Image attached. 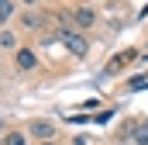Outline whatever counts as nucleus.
<instances>
[{"instance_id":"1","label":"nucleus","mask_w":148,"mask_h":145,"mask_svg":"<svg viewBox=\"0 0 148 145\" xmlns=\"http://www.w3.org/2000/svg\"><path fill=\"white\" fill-rule=\"evenodd\" d=\"M62 17H69L76 28H90V24L97 21V10H93V7H86V3H79V7H69Z\"/></svg>"},{"instance_id":"2","label":"nucleus","mask_w":148,"mask_h":145,"mask_svg":"<svg viewBox=\"0 0 148 145\" xmlns=\"http://www.w3.org/2000/svg\"><path fill=\"white\" fill-rule=\"evenodd\" d=\"M62 41H66V48L73 52V55H86V38L83 35H76V31H62Z\"/></svg>"},{"instance_id":"3","label":"nucleus","mask_w":148,"mask_h":145,"mask_svg":"<svg viewBox=\"0 0 148 145\" xmlns=\"http://www.w3.org/2000/svg\"><path fill=\"white\" fill-rule=\"evenodd\" d=\"M14 62H17V69H38V55H35V48H17L14 52Z\"/></svg>"},{"instance_id":"4","label":"nucleus","mask_w":148,"mask_h":145,"mask_svg":"<svg viewBox=\"0 0 148 145\" xmlns=\"http://www.w3.org/2000/svg\"><path fill=\"white\" fill-rule=\"evenodd\" d=\"M134 59H138V52H134V48H124V52H117L110 62H107V72H121L127 62H134Z\"/></svg>"},{"instance_id":"5","label":"nucleus","mask_w":148,"mask_h":145,"mask_svg":"<svg viewBox=\"0 0 148 145\" xmlns=\"http://www.w3.org/2000/svg\"><path fill=\"white\" fill-rule=\"evenodd\" d=\"M31 135H35V138H41V142H52L55 124H52V121H31Z\"/></svg>"},{"instance_id":"6","label":"nucleus","mask_w":148,"mask_h":145,"mask_svg":"<svg viewBox=\"0 0 148 145\" xmlns=\"http://www.w3.org/2000/svg\"><path fill=\"white\" fill-rule=\"evenodd\" d=\"M131 142L134 145H148V121H138L131 128Z\"/></svg>"},{"instance_id":"7","label":"nucleus","mask_w":148,"mask_h":145,"mask_svg":"<svg viewBox=\"0 0 148 145\" xmlns=\"http://www.w3.org/2000/svg\"><path fill=\"white\" fill-rule=\"evenodd\" d=\"M3 145H28V135L24 131H7L3 135Z\"/></svg>"},{"instance_id":"8","label":"nucleus","mask_w":148,"mask_h":145,"mask_svg":"<svg viewBox=\"0 0 148 145\" xmlns=\"http://www.w3.org/2000/svg\"><path fill=\"white\" fill-rule=\"evenodd\" d=\"M10 14H14V3H10V0H0V24L10 21Z\"/></svg>"},{"instance_id":"9","label":"nucleus","mask_w":148,"mask_h":145,"mask_svg":"<svg viewBox=\"0 0 148 145\" xmlns=\"http://www.w3.org/2000/svg\"><path fill=\"white\" fill-rule=\"evenodd\" d=\"M14 45H17V38L10 31H0V48H14Z\"/></svg>"},{"instance_id":"10","label":"nucleus","mask_w":148,"mask_h":145,"mask_svg":"<svg viewBox=\"0 0 148 145\" xmlns=\"http://www.w3.org/2000/svg\"><path fill=\"white\" fill-rule=\"evenodd\" d=\"M148 86V76H138V79H131V90H145Z\"/></svg>"},{"instance_id":"11","label":"nucleus","mask_w":148,"mask_h":145,"mask_svg":"<svg viewBox=\"0 0 148 145\" xmlns=\"http://www.w3.org/2000/svg\"><path fill=\"white\" fill-rule=\"evenodd\" d=\"M21 21H24V24H28V28H35V24H38V14H31V10H28V14H24V17H21Z\"/></svg>"},{"instance_id":"12","label":"nucleus","mask_w":148,"mask_h":145,"mask_svg":"<svg viewBox=\"0 0 148 145\" xmlns=\"http://www.w3.org/2000/svg\"><path fill=\"white\" fill-rule=\"evenodd\" d=\"M41 145H59V142H41Z\"/></svg>"}]
</instances>
